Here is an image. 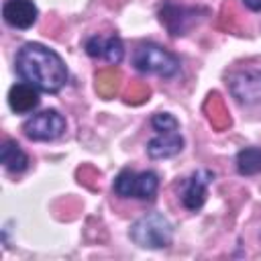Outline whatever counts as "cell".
Masks as SVG:
<instances>
[{"mask_svg":"<svg viewBox=\"0 0 261 261\" xmlns=\"http://www.w3.org/2000/svg\"><path fill=\"white\" fill-rule=\"evenodd\" d=\"M22 130L31 141H53V139L63 135L65 118L57 110L49 108V110H43L39 114H33L22 124Z\"/></svg>","mask_w":261,"mask_h":261,"instance_id":"cell-7","label":"cell"},{"mask_svg":"<svg viewBox=\"0 0 261 261\" xmlns=\"http://www.w3.org/2000/svg\"><path fill=\"white\" fill-rule=\"evenodd\" d=\"M86 53L94 59H106L110 65H116L122 61L124 47L116 35H94L86 41Z\"/></svg>","mask_w":261,"mask_h":261,"instance_id":"cell-8","label":"cell"},{"mask_svg":"<svg viewBox=\"0 0 261 261\" xmlns=\"http://www.w3.org/2000/svg\"><path fill=\"white\" fill-rule=\"evenodd\" d=\"M77 179H80V184H84V186H88L90 190H96L98 188V171L94 169V167H90V165H84L82 169H77Z\"/></svg>","mask_w":261,"mask_h":261,"instance_id":"cell-20","label":"cell"},{"mask_svg":"<svg viewBox=\"0 0 261 261\" xmlns=\"http://www.w3.org/2000/svg\"><path fill=\"white\" fill-rule=\"evenodd\" d=\"M220 29L230 31V33H241L243 31L241 14L237 12V6L232 2H224L222 8H220Z\"/></svg>","mask_w":261,"mask_h":261,"instance_id":"cell-17","label":"cell"},{"mask_svg":"<svg viewBox=\"0 0 261 261\" xmlns=\"http://www.w3.org/2000/svg\"><path fill=\"white\" fill-rule=\"evenodd\" d=\"M208 14L206 8H196V6H181L173 2H165L159 8V20L167 29L171 37H181L186 35L194 24H198L204 16Z\"/></svg>","mask_w":261,"mask_h":261,"instance_id":"cell-6","label":"cell"},{"mask_svg":"<svg viewBox=\"0 0 261 261\" xmlns=\"http://www.w3.org/2000/svg\"><path fill=\"white\" fill-rule=\"evenodd\" d=\"M39 90L35 86H31L29 82H20V84H14L8 92V104L14 112L18 114H27V112H33L37 106H39Z\"/></svg>","mask_w":261,"mask_h":261,"instance_id":"cell-12","label":"cell"},{"mask_svg":"<svg viewBox=\"0 0 261 261\" xmlns=\"http://www.w3.org/2000/svg\"><path fill=\"white\" fill-rule=\"evenodd\" d=\"M181 147H184L181 135L177 130H167V133H157V137H153L147 143V153L153 159H165L177 155Z\"/></svg>","mask_w":261,"mask_h":261,"instance_id":"cell-11","label":"cell"},{"mask_svg":"<svg viewBox=\"0 0 261 261\" xmlns=\"http://www.w3.org/2000/svg\"><path fill=\"white\" fill-rule=\"evenodd\" d=\"M37 6L33 0H6L2 6L4 20L14 29H31L37 20Z\"/></svg>","mask_w":261,"mask_h":261,"instance_id":"cell-9","label":"cell"},{"mask_svg":"<svg viewBox=\"0 0 261 261\" xmlns=\"http://www.w3.org/2000/svg\"><path fill=\"white\" fill-rule=\"evenodd\" d=\"M149 96H151V90L145 82H130L128 90L124 92V100L128 104H141V102L149 100Z\"/></svg>","mask_w":261,"mask_h":261,"instance_id":"cell-18","label":"cell"},{"mask_svg":"<svg viewBox=\"0 0 261 261\" xmlns=\"http://www.w3.org/2000/svg\"><path fill=\"white\" fill-rule=\"evenodd\" d=\"M130 239L139 247H145V249H163V247L171 245L173 226L163 214L149 212V214H145L133 222Z\"/></svg>","mask_w":261,"mask_h":261,"instance_id":"cell-2","label":"cell"},{"mask_svg":"<svg viewBox=\"0 0 261 261\" xmlns=\"http://www.w3.org/2000/svg\"><path fill=\"white\" fill-rule=\"evenodd\" d=\"M226 84L230 94L241 104H259L261 102V65L243 63L228 71Z\"/></svg>","mask_w":261,"mask_h":261,"instance_id":"cell-4","label":"cell"},{"mask_svg":"<svg viewBox=\"0 0 261 261\" xmlns=\"http://www.w3.org/2000/svg\"><path fill=\"white\" fill-rule=\"evenodd\" d=\"M159 188V177L155 171H133L122 169L114 179V192L120 198H139V200H153Z\"/></svg>","mask_w":261,"mask_h":261,"instance_id":"cell-5","label":"cell"},{"mask_svg":"<svg viewBox=\"0 0 261 261\" xmlns=\"http://www.w3.org/2000/svg\"><path fill=\"white\" fill-rule=\"evenodd\" d=\"M214 173L208 169H200L196 173H192V177L186 181L184 194H181V202L188 210H200L206 202V190L208 184L212 181Z\"/></svg>","mask_w":261,"mask_h":261,"instance_id":"cell-10","label":"cell"},{"mask_svg":"<svg viewBox=\"0 0 261 261\" xmlns=\"http://www.w3.org/2000/svg\"><path fill=\"white\" fill-rule=\"evenodd\" d=\"M18 75L41 92L55 94L67 82V69L63 59L41 43H27L16 53Z\"/></svg>","mask_w":261,"mask_h":261,"instance_id":"cell-1","label":"cell"},{"mask_svg":"<svg viewBox=\"0 0 261 261\" xmlns=\"http://www.w3.org/2000/svg\"><path fill=\"white\" fill-rule=\"evenodd\" d=\"M245 2V6L249 8V10H261V0H243Z\"/></svg>","mask_w":261,"mask_h":261,"instance_id":"cell-21","label":"cell"},{"mask_svg":"<svg viewBox=\"0 0 261 261\" xmlns=\"http://www.w3.org/2000/svg\"><path fill=\"white\" fill-rule=\"evenodd\" d=\"M133 65L143 73L173 77L179 71V59L157 43H141L133 53Z\"/></svg>","mask_w":261,"mask_h":261,"instance_id":"cell-3","label":"cell"},{"mask_svg":"<svg viewBox=\"0 0 261 261\" xmlns=\"http://www.w3.org/2000/svg\"><path fill=\"white\" fill-rule=\"evenodd\" d=\"M0 161L10 173H20L29 167V157L20 149V145L12 139H6L2 149H0Z\"/></svg>","mask_w":261,"mask_h":261,"instance_id":"cell-13","label":"cell"},{"mask_svg":"<svg viewBox=\"0 0 261 261\" xmlns=\"http://www.w3.org/2000/svg\"><path fill=\"white\" fill-rule=\"evenodd\" d=\"M204 112H206L210 124L216 130H224V128L230 126V114H228V110H226L224 100L220 98V94H216V92L208 94V98L204 102Z\"/></svg>","mask_w":261,"mask_h":261,"instance_id":"cell-14","label":"cell"},{"mask_svg":"<svg viewBox=\"0 0 261 261\" xmlns=\"http://www.w3.org/2000/svg\"><path fill=\"white\" fill-rule=\"evenodd\" d=\"M151 124H153V128H155L157 133H167V130H177V128H179L177 120H175L169 112H157V114L151 118Z\"/></svg>","mask_w":261,"mask_h":261,"instance_id":"cell-19","label":"cell"},{"mask_svg":"<svg viewBox=\"0 0 261 261\" xmlns=\"http://www.w3.org/2000/svg\"><path fill=\"white\" fill-rule=\"evenodd\" d=\"M120 82H122V75L116 67L100 69L96 73V92H98V96L104 98V100L114 98L120 90Z\"/></svg>","mask_w":261,"mask_h":261,"instance_id":"cell-15","label":"cell"},{"mask_svg":"<svg viewBox=\"0 0 261 261\" xmlns=\"http://www.w3.org/2000/svg\"><path fill=\"white\" fill-rule=\"evenodd\" d=\"M237 169L241 175H257L261 171V149L247 147L237 155Z\"/></svg>","mask_w":261,"mask_h":261,"instance_id":"cell-16","label":"cell"}]
</instances>
